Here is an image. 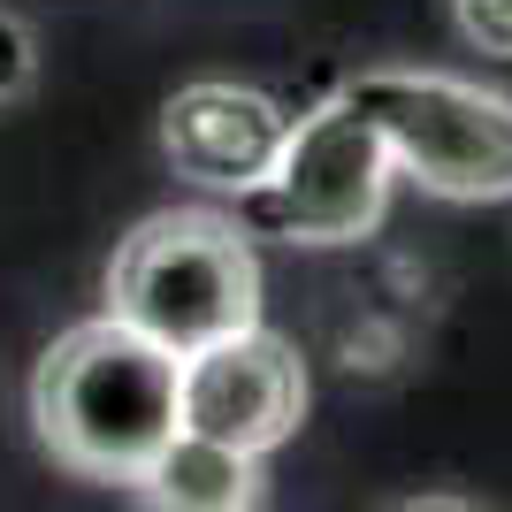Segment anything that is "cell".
<instances>
[{"label": "cell", "instance_id": "cell-9", "mask_svg": "<svg viewBox=\"0 0 512 512\" xmlns=\"http://www.w3.org/2000/svg\"><path fill=\"white\" fill-rule=\"evenodd\" d=\"M31 85H39V39L23 31V16L0 8V107H16Z\"/></svg>", "mask_w": 512, "mask_h": 512}, {"label": "cell", "instance_id": "cell-1", "mask_svg": "<svg viewBox=\"0 0 512 512\" xmlns=\"http://www.w3.org/2000/svg\"><path fill=\"white\" fill-rule=\"evenodd\" d=\"M39 444L85 482H138L176 436V352L115 314L77 321L31 375Z\"/></svg>", "mask_w": 512, "mask_h": 512}, {"label": "cell", "instance_id": "cell-5", "mask_svg": "<svg viewBox=\"0 0 512 512\" xmlns=\"http://www.w3.org/2000/svg\"><path fill=\"white\" fill-rule=\"evenodd\" d=\"M306 421V367L276 329H237L176 360V428L222 451L268 459Z\"/></svg>", "mask_w": 512, "mask_h": 512}, {"label": "cell", "instance_id": "cell-3", "mask_svg": "<svg viewBox=\"0 0 512 512\" xmlns=\"http://www.w3.org/2000/svg\"><path fill=\"white\" fill-rule=\"evenodd\" d=\"M344 100L390 146V169L436 199H512V100L451 69H360Z\"/></svg>", "mask_w": 512, "mask_h": 512}, {"label": "cell", "instance_id": "cell-2", "mask_svg": "<svg viewBox=\"0 0 512 512\" xmlns=\"http://www.w3.org/2000/svg\"><path fill=\"white\" fill-rule=\"evenodd\" d=\"M107 314L161 352H199L260 321V260L230 214L169 207L146 214L107 260Z\"/></svg>", "mask_w": 512, "mask_h": 512}, {"label": "cell", "instance_id": "cell-10", "mask_svg": "<svg viewBox=\"0 0 512 512\" xmlns=\"http://www.w3.org/2000/svg\"><path fill=\"white\" fill-rule=\"evenodd\" d=\"M398 512H482L474 497H451V490H436V497H413V505H398Z\"/></svg>", "mask_w": 512, "mask_h": 512}, {"label": "cell", "instance_id": "cell-6", "mask_svg": "<svg viewBox=\"0 0 512 512\" xmlns=\"http://www.w3.org/2000/svg\"><path fill=\"white\" fill-rule=\"evenodd\" d=\"M283 138H291V115L260 85H230V77H199L161 107V153L176 161V176L230 199H253L268 184Z\"/></svg>", "mask_w": 512, "mask_h": 512}, {"label": "cell", "instance_id": "cell-7", "mask_svg": "<svg viewBox=\"0 0 512 512\" xmlns=\"http://www.w3.org/2000/svg\"><path fill=\"white\" fill-rule=\"evenodd\" d=\"M138 490L153 497V512H253L260 505V459L176 428L169 451L138 474Z\"/></svg>", "mask_w": 512, "mask_h": 512}, {"label": "cell", "instance_id": "cell-8", "mask_svg": "<svg viewBox=\"0 0 512 512\" xmlns=\"http://www.w3.org/2000/svg\"><path fill=\"white\" fill-rule=\"evenodd\" d=\"M451 23L474 54H497L512 62V0H451Z\"/></svg>", "mask_w": 512, "mask_h": 512}, {"label": "cell", "instance_id": "cell-4", "mask_svg": "<svg viewBox=\"0 0 512 512\" xmlns=\"http://www.w3.org/2000/svg\"><path fill=\"white\" fill-rule=\"evenodd\" d=\"M390 146L367 130V115L352 100H329L314 115L291 123L268 184L253 192V214L268 230H283L291 245H360L383 230L390 214Z\"/></svg>", "mask_w": 512, "mask_h": 512}]
</instances>
